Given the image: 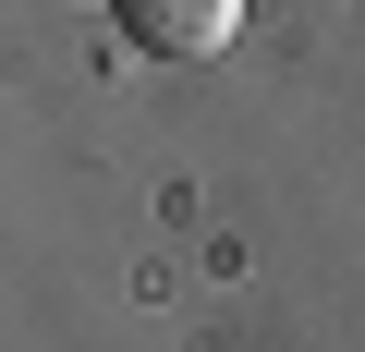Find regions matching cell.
Instances as JSON below:
<instances>
[{
  "label": "cell",
  "instance_id": "6da1fadb",
  "mask_svg": "<svg viewBox=\"0 0 365 352\" xmlns=\"http://www.w3.org/2000/svg\"><path fill=\"white\" fill-rule=\"evenodd\" d=\"M122 37L158 61H220L244 37V0H122Z\"/></svg>",
  "mask_w": 365,
  "mask_h": 352
}]
</instances>
